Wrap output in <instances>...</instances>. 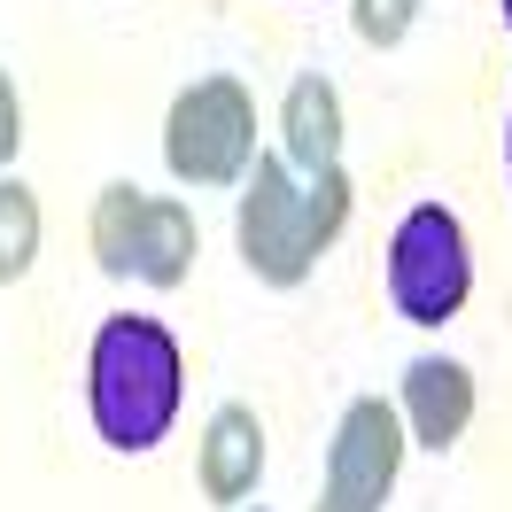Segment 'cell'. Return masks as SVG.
<instances>
[{
  "instance_id": "6da1fadb",
  "label": "cell",
  "mask_w": 512,
  "mask_h": 512,
  "mask_svg": "<svg viewBox=\"0 0 512 512\" xmlns=\"http://www.w3.org/2000/svg\"><path fill=\"white\" fill-rule=\"evenodd\" d=\"M179 381H187V357L171 342V326L140 319H101L94 357H86V404H94V435L109 450H156L179 419Z\"/></svg>"
},
{
  "instance_id": "7a4b0ae2",
  "label": "cell",
  "mask_w": 512,
  "mask_h": 512,
  "mask_svg": "<svg viewBox=\"0 0 512 512\" xmlns=\"http://www.w3.org/2000/svg\"><path fill=\"white\" fill-rule=\"evenodd\" d=\"M474 288V256H466V225L450 218L443 202H419L404 210L396 241H388V303L412 326H443L466 311Z\"/></svg>"
},
{
  "instance_id": "3957f363",
  "label": "cell",
  "mask_w": 512,
  "mask_h": 512,
  "mask_svg": "<svg viewBox=\"0 0 512 512\" xmlns=\"http://www.w3.org/2000/svg\"><path fill=\"white\" fill-rule=\"evenodd\" d=\"M194 210L179 202H148L140 187H101L94 202V256L117 280H148V288H179L194 264Z\"/></svg>"
},
{
  "instance_id": "277c9868",
  "label": "cell",
  "mask_w": 512,
  "mask_h": 512,
  "mask_svg": "<svg viewBox=\"0 0 512 512\" xmlns=\"http://www.w3.org/2000/svg\"><path fill=\"white\" fill-rule=\"evenodd\" d=\"M249 156H256V109L233 78H202L171 101L163 163L187 187H233V179H249Z\"/></svg>"
},
{
  "instance_id": "5b68a950",
  "label": "cell",
  "mask_w": 512,
  "mask_h": 512,
  "mask_svg": "<svg viewBox=\"0 0 512 512\" xmlns=\"http://www.w3.org/2000/svg\"><path fill=\"white\" fill-rule=\"evenodd\" d=\"M404 466V419L388 412L381 396H357L342 412V435L326 450V489L319 512H381Z\"/></svg>"
},
{
  "instance_id": "8992f818",
  "label": "cell",
  "mask_w": 512,
  "mask_h": 512,
  "mask_svg": "<svg viewBox=\"0 0 512 512\" xmlns=\"http://www.w3.org/2000/svg\"><path fill=\"white\" fill-rule=\"evenodd\" d=\"M241 256H249L256 280L272 288H295L311 272V218H303V194L288 187V163L280 156H256L249 194H241Z\"/></svg>"
},
{
  "instance_id": "52a82bcc",
  "label": "cell",
  "mask_w": 512,
  "mask_h": 512,
  "mask_svg": "<svg viewBox=\"0 0 512 512\" xmlns=\"http://www.w3.org/2000/svg\"><path fill=\"white\" fill-rule=\"evenodd\" d=\"M404 419H412V443L450 450L466 435V419H474V381H466V365L419 357L412 373H404Z\"/></svg>"
},
{
  "instance_id": "ba28073f",
  "label": "cell",
  "mask_w": 512,
  "mask_h": 512,
  "mask_svg": "<svg viewBox=\"0 0 512 512\" xmlns=\"http://www.w3.org/2000/svg\"><path fill=\"white\" fill-rule=\"evenodd\" d=\"M264 474V427H256L249 404H225L210 419V435H202V489H210V505H241Z\"/></svg>"
},
{
  "instance_id": "9c48e42d",
  "label": "cell",
  "mask_w": 512,
  "mask_h": 512,
  "mask_svg": "<svg viewBox=\"0 0 512 512\" xmlns=\"http://www.w3.org/2000/svg\"><path fill=\"white\" fill-rule=\"evenodd\" d=\"M280 132H288V163L295 171H311V179L334 171V156H342V101H334V86H326V78H295Z\"/></svg>"
},
{
  "instance_id": "30bf717a",
  "label": "cell",
  "mask_w": 512,
  "mask_h": 512,
  "mask_svg": "<svg viewBox=\"0 0 512 512\" xmlns=\"http://www.w3.org/2000/svg\"><path fill=\"white\" fill-rule=\"evenodd\" d=\"M32 256H39V202H32V187L0 179V288L24 280Z\"/></svg>"
},
{
  "instance_id": "8fae6325",
  "label": "cell",
  "mask_w": 512,
  "mask_h": 512,
  "mask_svg": "<svg viewBox=\"0 0 512 512\" xmlns=\"http://www.w3.org/2000/svg\"><path fill=\"white\" fill-rule=\"evenodd\" d=\"M303 218H311V249H326V241L342 233V218H350V179H342V163L303 187Z\"/></svg>"
},
{
  "instance_id": "7c38bea8",
  "label": "cell",
  "mask_w": 512,
  "mask_h": 512,
  "mask_svg": "<svg viewBox=\"0 0 512 512\" xmlns=\"http://www.w3.org/2000/svg\"><path fill=\"white\" fill-rule=\"evenodd\" d=\"M412 24V0H357V39H373V47H396Z\"/></svg>"
},
{
  "instance_id": "4fadbf2b",
  "label": "cell",
  "mask_w": 512,
  "mask_h": 512,
  "mask_svg": "<svg viewBox=\"0 0 512 512\" xmlns=\"http://www.w3.org/2000/svg\"><path fill=\"white\" fill-rule=\"evenodd\" d=\"M24 148V109H16V86H8V70H0V163Z\"/></svg>"
},
{
  "instance_id": "5bb4252c",
  "label": "cell",
  "mask_w": 512,
  "mask_h": 512,
  "mask_svg": "<svg viewBox=\"0 0 512 512\" xmlns=\"http://www.w3.org/2000/svg\"><path fill=\"white\" fill-rule=\"evenodd\" d=\"M505 179H512V109H505Z\"/></svg>"
},
{
  "instance_id": "9a60e30c",
  "label": "cell",
  "mask_w": 512,
  "mask_h": 512,
  "mask_svg": "<svg viewBox=\"0 0 512 512\" xmlns=\"http://www.w3.org/2000/svg\"><path fill=\"white\" fill-rule=\"evenodd\" d=\"M505 32H512V0H505Z\"/></svg>"
}]
</instances>
